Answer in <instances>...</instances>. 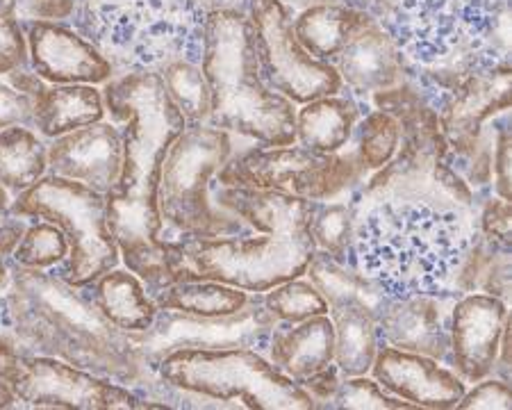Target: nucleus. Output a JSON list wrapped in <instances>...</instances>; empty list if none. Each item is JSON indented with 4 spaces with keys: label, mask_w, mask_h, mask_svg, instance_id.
Here are the masks:
<instances>
[{
    "label": "nucleus",
    "mask_w": 512,
    "mask_h": 410,
    "mask_svg": "<svg viewBox=\"0 0 512 410\" xmlns=\"http://www.w3.org/2000/svg\"><path fill=\"white\" fill-rule=\"evenodd\" d=\"M105 110L126 123L119 180L107 199V226L123 262L148 292L180 281L183 246L164 237L158 183L169 146L187 121L173 105L158 71L121 73L107 80Z\"/></svg>",
    "instance_id": "f257e3e1"
},
{
    "label": "nucleus",
    "mask_w": 512,
    "mask_h": 410,
    "mask_svg": "<svg viewBox=\"0 0 512 410\" xmlns=\"http://www.w3.org/2000/svg\"><path fill=\"white\" fill-rule=\"evenodd\" d=\"M7 306L14 333L30 354L53 356L103 379L146 390L158 372L144 363L130 335L107 322L89 294L55 272L14 265Z\"/></svg>",
    "instance_id": "f03ea898"
},
{
    "label": "nucleus",
    "mask_w": 512,
    "mask_h": 410,
    "mask_svg": "<svg viewBox=\"0 0 512 410\" xmlns=\"http://www.w3.org/2000/svg\"><path fill=\"white\" fill-rule=\"evenodd\" d=\"M506 16V0H401L378 23L399 48L403 80L437 112L467 76L508 62L497 46Z\"/></svg>",
    "instance_id": "7ed1b4c3"
},
{
    "label": "nucleus",
    "mask_w": 512,
    "mask_h": 410,
    "mask_svg": "<svg viewBox=\"0 0 512 410\" xmlns=\"http://www.w3.org/2000/svg\"><path fill=\"white\" fill-rule=\"evenodd\" d=\"M476 219L426 203L385 201L358 217L353 260L390 299L449 290Z\"/></svg>",
    "instance_id": "20e7f679"
},
{
    "label": "nucleus",
    "mask_w": 512,
    "mask_h": 410,
    "mask_svg": "<svg viewBox=\"0 0 512 410\" xmlns=\"http://www.w3.org/2000/svg\"><path fill=\"white\" fill-rule=\"evenodd\" d=\"M378 110L390 112L401 123V144L392 160L349 194L362 212L385 201L426 203L437 210H453L478 219V203L472 187L456 167V155L442 135L437 112L408 80L374 94Z\"/></svg>",
    "instance_id": "39448f33"
},
{
    "label": "nucleus",
    "mask_w": 512,
    "mask_h": 410,
    "mask_svg": "<svg viewBox=\"0 0 512 410\" xmlns=\"http://www.w3.org/2000/svg\"><path fill=\"white\" fill-rule=\"evenodd\" d=\"M201 71L210 89V126L262 146L296 144L294 105L262 82L246 12H208Z\"/></svg>",
    "instance_id": "423d86ee"
},
{
    "label": "nucleus",
    "mask_w": 512,
    "mask_h": 410,
    "mask_svg": "<svg viewBox=\"0 0 512 410\" xmlns=\"http://www.w3.org/2000/svg\"><path fill=\"white\" fill-rule=\"evenodd\" d=\"M233 135L210 123L185 126L162 162L158 210L164 231L176 237H233L249 231V224L219 208L210 194L212 178L235 153Z\"/></svg>",
    "instance_id": "0eeeda50"
},
{
    "label": "nucleus",
    "mask_w": 512,
    "mask_h": 410,
    "mask_svg": "<svg viewBox=\"0 0 512 410\" xmlns=\"http://www.w3.org/2000/svg\"><path fill=\"white\" fill-rule=\"evenodd\" d=\"M180 281H217L262 294L305 274L317 246L310 221L280 226L262 237H180Z\"/></svg>",
    "instance_id": "6e6552de"
},
{
    "label": "nucleus",
    "mask_w": 512,
    "mask_h": 410,
    "mask_svg": "<svg viewBox=\"0 0 512 410\" xmlns=\"http://www.w3.org/2000/svg\"><path fill=\"white\" fill-rule=\"evenodd\" d=\"M162 381L239 408L317 410L315 399L255 349H180L164 356Z\"/></svg>",
    "instance_id": "1a4fd4ad"
},
{
    "label": "nucleus",
    "mask_w": 512,
    "mask_h": 410,
    "mask_svg": "<svg viewBox=\"0 0 512 410\" xmlns=\"http://www.w3.org/2000/svg\"><path fill=\"white\" fill-rule=\"evenodd\" d=\"M7 215L51 221L60 228L69 242V256L57 276L73 287L85 290L119 265L121 253L107 226L105 194L78 180L41 176L35 185L16 194Z\"/></svg>",
    "instance_id": "9d476101"
},
{
    "label": "nucleus",
    "mask_w": 512,
    "mask_h": 410,
    "mask_svg": "<svg viewBox=\"0 0 512 410\" xmlns=\"http://www.w3.org/2000/svg\"><path fill=\"white\" fill-rule=\"evenodd\" d=\"M367 174L351 139L342 151L328 155L296 144L255 146L233 153L217 174V183L276 190L312 201H333L365 183Z\"/></svg>",
    "instance_id": "9b49d317"
},
{
    "label": "nucleus",
    "mask_w": 512,
    "mask_h": 410,
    "mask_svg": "<svg viewBox=\"0 0 512 410\" xmlns=\"http://www.w3.org/2000/svg\"><path fill=\"white\" fill-rule=\"evenodd\" d=\"M246 16L260 78L271 92L299 105L342 92V78L333 64L312 57L296 39L283 0H249Z\"/></svg>",
    "instance_id": "f8f14e48"
},
{
    "label": "nucleus",
    "mask_w": 512,
    "mask_h": 410,
    "mask_svg": "<svg viewBox=\"0 0 512 410\" xmlns=\"http://www.w3.org/2000/svg\"><path fill=\"white\" fill-rule=\"evenodd\" d=\"M278 319L264 308L260 294L235 315L198 317L176 310H158L153 324L142 333H128L144 363L153 369L160 360L180 349H255L267 354L269 335Z\"/></svg>",
    "instance_id": "ddd939ff"
},
{
    "label": "nucleus",
    "mask_w": 512,
    "mask_h": 410,
    "mask_svg": "<svg viewBox=\"0 0 512 410\" xmlns=\"http://www.w3.org/2000/svg\"><path fill=\"white\" fill-rule=\"evenodd\" d=\"M26 408L48 410H137L142 399L117 381L85 372L60 358L23 354L19 367L5 381Z\"/></svg>",
    "instance_id": "4468645a"
},
{
    "label": "nucleus",
    "mask_w": 512,
    "mask_h": 410,
    "mask_svg": "<svg viewBox=\"0 0 512 410\" xmlns=\"http://www.w3.org/2000/svg\"><path fill=\"white\" fill-rule=\"evenodd\" d=\"M510 319L508 303L492 294H465L451 308L449 367L465 383L492 376L503 326Z\"/></svg>",
    "instance_id": "2eb2a0df"
},
{
    "label": "nucleus",
    "mask_w": 512,
    "mask_h": 410,
    "mask_svg": "<svg viewBox=\"0 0 512 410\" xmlns=\"http://www.w3.org/2000/svg\"><path fill=\"white\" fill-rule=\"evenodd\" d=\"M510 110V62L476 71L447 96L437 110L442 135L458 160L467 158L485 123Z\"/></svg>",
    "instance_id": "dca6fc26"
},
{
    "label": "nucleus",
    "mask_w": 512,
    "mask_h": 410,
    "mask_svg": "<svg viewBox=\"0 0 512 410\" xmlns=\"http://www.w3.org/2000/svg\"><path fill=\"white\" fill-rule=\"evenodd\" d=\"M456 292L390 299L376 317L378 342L440 360L449 367V324Z\"/></svg>",
    "instance_id": "f3484780"
},
{
    "label": "nucleus",
    "mask_w": 512,
    "mask_h": 410,
    "mask_svg": "<svg viewBox=\"0 0 512 410\" xmlns=\"http://www.w3.org/2000/svg\"><path fill=\"white\" fill-rule=\"evenodd\" d=\"M371 374L383 390L410 401L417 408H456L460 397L465 395V381L451 367L435 358L390 347V344L378 347Z\"/></svg>",
    "instance_id": "a211bd4d"
},
{
    "label": "nucleus",
    "mask_w": 512,
    "mask_h": 410,
    "mask_svg": "<svg viewBox=\"0 0 512 410\" xmlns=\"http://www.w3.org/2000/svg\"><path fill=\"white\" fill-rule=\"evenodd\" d=\"M30 64L53 85H101L112 80V64L98 48L71 28L35 21L28 30Z\"/></svg>",
    "instance_id": "6ab92c4d"
},
{
    "label": "nucleus",
    "mask_w": 512,
    "mask_h": 410,
    "mask_svg": "<svg viewBox=\"0 0 512 410\" xmlns=\"http://www.w3.org/2000/svg\"><path fill=\"white\" fill-rule=\"evenodd\" d=\"M123 162V135L110 123L71 130L48 144V171L53 176L78 180L107 194L119 180Z\"/></svg>",
    "instance_id": "aec40b11"
},
{
    "label": "nucleus",
    "mask_w": 512,
    "mask_h": 410,
    "mask_svg": "<svg viewBox=\"0 0 512 410\" xmlns=\"http://www.w3.org/2000/svg\"><path fill=\"white\" fill-rule=\"evenodd\" d=\"M333 62L342 85L362 96H374L403 82L401 53L378 19L355 32Z\"/></svg>",
    "instance_id": "412c9836"
},
{
    "label": "nucleus",
    "mask_w": 512,
    "mask_h": 410,
    "mask_svg": "<svg viewBox=\"0 0 512 410\" xmlns=\"http://www.w3.org/2000/svg\"><path fill=\"white\" fill-rule=\"evenodd\" d=\"M335 328L328 315H317L299 324H280L271 331L269 363L292 381H303L333 363Z\"/></svg>",
    "instance_id": "4be33fe9"
},
{
    "label": "nucleus",
    "mask_w": 512,
    "mask_h": 410,
    "mask_svg": "<svg viewBox=\"0 0 512 410\" xmlns=\"http://www.w3.org/2000/svg\"><path fill=\"white\" fill-rule=\"evenodd\" d=\"M89 299L96 303L107 322L126 333H142L153 324L158 306L130 269H110L89 285Z\"/></svg>",
    "instance_id": "5701e85b"
},
{
    "label": "nucleus",
    "mask_w": 512,
    "mask_h": 410,
    "mask_svg": "<svg viewBox=\"0 0 512 410\" xmlns=\"http://www.w3.org/2000/svg\"><path fill=\"white\" fill-rule=\"evenodd\" d=\"M374 19V14L358 7L319 3L305 7L299 14V19L294 21V35L312 57L333 62L355 32Z\"/></svg>",
    "instance_id": "b1692460"
},
{
    "label": "nucleus",
    "mask_w": 512,
    "mask_h": 410,
    "mask_svg": "<svg viewBox=\"0 0 512 410\" xmlns=\"http://www.w3.org/2000/svg\"><path fill=\"white\" fill-rule=\"evenodd\" d=\"M303 276H308V281L326 299L328 310L355 303V306H362L376 319L390 301L381 287L362 274L358 267L330 258L324 251H315Z\"/></svg>",
    "instance_id": "393cba45"
},
{
    "label": "nucleus",
    "mask_w": 512,
    "mask_h": 410,
    "mask_svg": "<svg viewBox=\"0 0 512 410\" xmlns=\"http://www.w3.org/2000/svg\"><path fill=\"white\" fill-rule=\"evenodd\" d=\"M103 117L105 101L94 85H53L35 98V128L51 139L92 126Z\"/></svg>",
    "instance_id": "a878e982"
},
{
    "label": "nucleus",
    "mask_w": 512,
    "mask_h": 410,
    "mask_svg": "<svg viewBox=\"0 0 512 410\" xmlns=\"http://www.w3.org/2000/svg\"><path fill=\"white\" fill-rule=\"evenodd\" d=\"M362 110L351 98L324 96L296 114V142L315 153H337L353 139Z\"/></svg>",
    "instance_id": "bb28decb"
},
{
    "label": "nucleus",
    "mask_w": 512,
    "mask_h": 410,
    "mask_svg": "<svg viewBox=\"0 0 512 410\" xmlns=\"http://www.w3.org/2000/svg\"><path fill=\"white\" fill-rule=\"evenodd\" d=\"M458 297L465 294H492L501 301H510V246L501 244L481 231H474L472 244L462 258L460 267L449 285Z\"/></svg>",
    "instance_id": "cd10ccee"
},
{
    "label": "nucleus",
    "mask_w": 512,
    "mask_h": 410,
    "mask_svg": "<svg viewBox=\"0 0 512 410\" xmlns=\"http://www.w3.org/2000/svg\"><path fill=\"white\" fill-rule=\"evenodd\" d=\"M148 294L158 310H176V313L198 317L235 315L253 297V292H244L239 287L217 281H176Z\"/></svg>",
    "instance_id": "c85d7f7f"
},
{
    "label": "nucleus",
    "mask_w": 512,
    "mask_h": 410,
    "mask_svg": "<svg viewBox=\"0 0 512 410\" xmlns=\"http://www.w3.org/2000/svg\"><path fill=\"white\" fill-rule=\"evenodd\" d=\"M328 315L335 328L333 363L342 376H362L371 372L376 351L381 347L376 319L355 303L330 308Z\"/></svg>",
    "instance_id": "c756f323"
},
{
    "label": "nucleus",
    "mask_w": 512,
    "mask_h": 410,
    "mask_svg": "<svg viewBox=\"0 0 512 410\" xmlns=\"http://www.w3.org/2000/svg\"><path fill=\"white\" fill-rule=\"evenodd\" d=\"M48 169V146L26 126L0 130V185L21 194Z\"/></svg>",
    "instance_id": "7c9ffc66"
},
{
    "label": "nucleus",
    "mask_w": 512,
    "mask_h": 410,
    "mask_svg": "<svg viewBox=\"0 0 512 410\" xmlns=\"http://www.w3.org/2000/svg\"><path fill=\"white\" fill-rule=\"evenodd\" d=\"M355 224H358V208H355L349 194H346V199L319 201L310 221V235L315 240L317 251H324L330 258L349 262L355 267Z\"/></svg>",
    "instance_id": "2f4dec72"
},
{
    "label": "nucleus",
    "mask_w": 512,
    "mask_h": 410,
    "mask_svg": "<svg viewBox=\"0 0 512 410\" xmlns=\"http://www.w3.org/2000/svg\"><path fill=\"white\" fill-rule=\"evenodd\" d=\"M173 105L183 114L187 126L210 121V89L196 62L176 60L160 71Z\"/></svg>",
    "instance_id": "473e14b6"
},
{
    "label": "nucleus",
    "mask_w": 512,
    "mask_h": 410,
    "mask_svg": "<svg viewBox=\"0 0 512 410\" xmlns=\"http://www.w3.org/2000/svg\"><path fill=\"white\" fill-rule=\"evenodd\" d=\"M355 149L362 167L367 171H378L392 160L401 144V123L396 121L390 112L369 110L362 114V119L355 126Z\"/></svg>",
    "instance_id": "72a5a7b5"
},
{
    "label": "nucleus",
    "mask_w": 512,
    "mask_h": 410,
    "mask_svg": "<svg viewBox=\"0 0 512 410\" xmlns=\"http://www.w3.org/2000/svg\"><path fill=\"white\" fill-rule=\"evenodd\" d=\"M262 303L280 324H299L310 317L328 315L326 299L310 281H301V276L271 287L264 292Z\"/></svg>",
    "instance_id": "f704fd0d"
},
{
    "label": "nucleus",
    "mask_w": 512,
    "mask_h": 410,
    "mask_svg": "<svg viewBox=\"0 0 512 410\" xmlns=\"http://www.w3.org/2000/svg\"><path fill=\"white\" fill-rule=\"evenodd\" d=\"M69 256V242L64 233L51 221H37L32 224L21 244L16 246L12 258L16 265L30 269H51L62 265Z\"/></svg>",
    "instance_id": "c9c22d12"
},
{
    "label": "nucleus",
    "mask_w": 512,
    "mask_h": 410,
    "mask_svg": "<svg viewBox=\"0 0 512 410\" xmlns=\"http://www.w3.org/2000/svg\"><path fill=\"white\" fill-rule=\"evenodd\" d=\"M328 410H412L417 408L410 401L390 395L376 379L362 376H344L337 385L335 395L326 404Z\"/></svg>",
    "instance_id": "e433bc0d"
},
{
    "label": "nucleus",
    "mask_w": 512,
    "mask_h": 410,
    "mask_svg": "<svg viewBox=\"0 0 512 410\" xmlns=\"http://www.w3.org/2000/svg\"><path fill=\"white\" fill-rule=\"evenodd\" d=\"M19 0H0V76L26 69L30 60L28 39L16 19Z\"/></svg>",
    "instance_id": "4c0bfd02"
},
{
    "label": "nucleus",
    "mask_w": 512,
    "mask_h": 410,
    "mask_svg": "<svg viewBox=\"0 0 512 410\" xmlns=\"http://www.w3.org/2000/svg\"><path fill=\"white\" fill-rule=\"evenodd\" d=\"M512 406V392H510V383L501 381V379H487L476 381L472 390H465V395L460 397L456 408L460 410H508Z\"/></svg>",
    "instance_id": "58836bf2"
},
{
    "label": "nucleus",
    "mask_w": 512,
    "mask_h": 410,
    "mask_svg": "<svg viewBox=\"0 0 512 410\" xmlns=\"http://www.w3.org/2000/svg\"><path fill=\"white\" fill-rule=\"evenodd\" d=\"M510 219H512V210H510V201L501 199V196H487V199L481 203L478 208V219H476V228L481 231L485 237H492L501 244L512 242L510 237Z\"/></svg>",
    "instance_id": "ea45409f"
},
{
    "label": "nucleus",
    "mask_w": 512,
    "mask_h": 410,
    "mask_svg": "<svg viewBox=\"0 0 512 410\" xmlns=\"http://www.w3.org/2000/svg\"><path fill=\"white\" fill-rule=\"evenodd\" d=\"M12 126H35V101L21 89L0 82V130Z\"/></svg>",
    "instance_id": "a19ab883"
},
{
    "label": "nucleus",
    "mask_w": 512,
    "mask_h": 410,
    "mask_svg": "<svg viewBox=\"0 0 512 410\" xmlns=\"http://www.w3.org/2000/svg\"><path fill=\"white\" fill-rule=\"evenodd\" d=\"M510 121L503 117L497 121V135H494V158H492V176L494 192L501 199L510 201Z\"/></svg>",
    "instance_id": "79ce46f5"
},
{
    "label": "nucleus",
    "mask_w": 512,
    "mask_h": 410,
    "mask_svg": "<svg viewBox=\"0 0 512 410\" xmlns=\"http://www.w3.org/2000/svg\"><path fill=\"white\" fill-rule=\"evenodd\" d=\"M342 379H344V376H342L340 369H337L335 363H330L328 367L321 369V372L299 381V385L305 392H308L312 399H315L317 408H326V404L330 401V397L335 395L337 385L342 383Z\"/></svg>",
    "instance_id": "37998d69"
},
{
    "label": "nucleus",
    "mask_w": 512,
    "mask_h": 410,
    "mask_svg": "<svg viewBox=\"0 0 512 410\" xmlns=\"http://www.w3.org/2000/svg\"><path fill=\"white\" fill-rule=\"evenodd\" d=\"M26 231H28V226L21 217L10 215V217L0 219V258L12 256V253L16 251V246L21 244Z\"/></svg>",
    "instance_id": "c03bdc74"
},
{
    "label": "nucleus",
    "mask_w": 512,
    "mask_h": 410,
    "mask_svg": "<svg viewBox=\"0 0 512 410\" xmlns=\"http://www.w3.org/2000/svg\"><path fill=\"white\" fill-rule=\"evenodd\" d=\"M23 354H30V351L23 349V344L14 335H0V381L5 383L10 379Z\"/></svg>",
    "instance_id": "a18cd8bd"
},
{
    "label": "nucleus",
    "mask_w": 512,
    "mask_h": 410,
    "mask_svg": "<svg viewBox=\"0 0 512 410\" xmlns=\"http://www.w3.org/2000/svg\"><path fill=\"white\" fill-rule=\"evenodd\" d=\"M14 406H16L14 392L7 388L3 381H0V410H7V408H14Z\"/></svg>",
    "instance_id": "49530a36"
},
{
    "label": "nucleus",
    "mask_w": 512,
    "mask_h": 410,
    "mask_svg": "<svg viewBox=\"0 0 512 410\" xmlns=\"http://www.w3.org/2000/svg\"><path fill=\"white\" fill-rule=\"evenodd\" d=\"M7 215V192L5 187L0 185V219H3Z\"/></svg>",
    "instance_id": "de8ad7c7"
},
{
    "label": "nucleus",
    "mask_w": 512,
    "mask_h": 410,
    "mask_svg": "<svg viewBox=\"0 0 512 410\" xmlns=\"http://www.w3.org/2000/svg\"><path fill=\"white\" fill-rule=\"evenodd\" d=\"M7 278H10V267H7L3 258H0V287L7 283Z\"/></svg>",
    "instance_id": "09e8293b"
}]
</instances>
